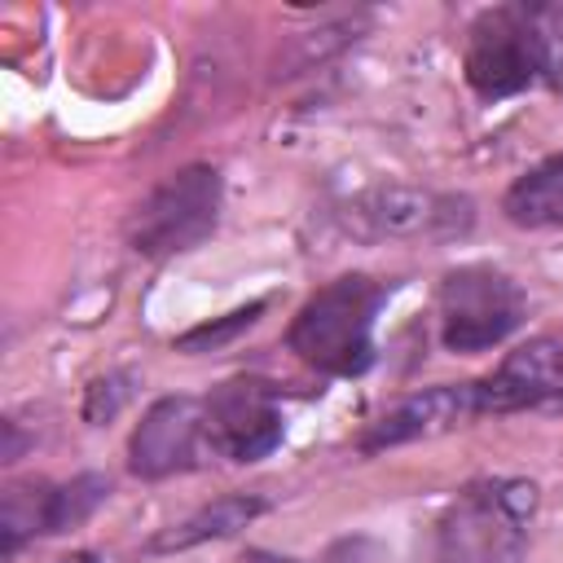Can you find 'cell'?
I'll return each mask as SVG.
<instances>
[{
    "instance_id": "cell-19",
    "label": "cell",
    "mask_w": 563,
    "mask_h": 563,
    "mask_svg": "<svg viewBox=\"0 0 563 563\" xmlns=\"http://www.w3.org/2000/svg\"><path fill=\"white\" fill-rule=\"evenodd\" d=\"M57 563H97L92 554H66V559H57Z\"/></svg>"
},
{
    "instance_id": "cell-12",
    "label": "cell",
    "mask_w": 563,
    "mask_h": 563,
    "mask_svg": "<svg viewBox=\"0 0 563 563\" xmlns=\"http://www.w3.org/2000/svg\"><path fill=\"white\" fill-rule=\"evenodd\" d=\"M255 515H264V497H251V493H229V497H216L211 506L194 510L185 523H172L163 537H154L145 550L150 554H167V550H189L198 541H216V537H229L238 528H246Z\"/></svg>"
},
{
    "instance_id": "cell-4",
    "label": "cell",
    "mask_w": 563,
    "mask_h": 563,
    "mask_svg": "<svg viewBox=\"0 0 563 563\" xmlns=\"http://www.w3.org/2000/svg\"><path fill=\"white\" fill-rule=\"evenodd\" d=\"M440 343L449 352H484L523 325V290L493 264L449 268L440 282Z\"/></svg>"
},
{
    "instance_id": "cell-17",
    "label": "cell",
    "mask_w": 563,
    "mask_h": 563,
    "mask_svg": "<svg viewBox=\"0 0 563 563\" xmlns=\"http://www.w3.org/2000/svg\"><path fill=\"white\" fill-rule=\"evenodd\" d=\"M132 383H136V374H128V369H110V374L92 378V383H88V396H84V418H88L92 427L110 422V418L132 400Z\"/></svg>"
},
{
    "instance_id": "cell-3",
    "label": "cell",
    "mask_w": 563,
    "mask_h": 563,
    "mask_svg": "<svg viewBox=\"0 0 563 563\" xmlns=\"http://www.w3.org/2000/svg\"><path fill=\"white\" fill-rule=\"evenodd\" d=\"M220 198H224V185H220L216 167L189 163V167L172 172L132 211V220H128L132 251L158 260V255H180V251L198 246L202 238H211V229L220 220Z\"/></svg>"
},
{
    "instance_id": "cell-6",
    "label": "cell",
    "mask_w": 563,
    "mask_h": 563,
    "mask_svg": "<svg viewBox=\"0 0 563 563\" xmlns=\"http://www.w3.org/2000/svg\"><path fill=\"white\" fill-rule=\"evenodd\" d=\"M207 440L211 453L229 462H260L282 444V409L277 391L260 378H229L207 400Z\"/></svg>"
},
{
    "instance_id": "cell-9",
    "label": "cell",
    "mask_w": 563,
    "mask_h": 563,
    "mask_svg": "<svg viewBox=\"0 0 563 563\" xmlns=\"http://www.w3.org/2000/svg\"><path fill=\"white\" fill-rule=\"evenodd\" d=\"M479 413H519L563 400V343L541 334L501 356V365L475 378Z\"/></svg>"
},
{
    "instance_id": "cell-18",
    "label": "cell",
    "mask_w": 563,
    "mask_h": 563,
    "mask_svg": "<svg viewBox=\"0 0 563 563\" xmlns=\"http://www.w3.org/2000/svg\"><path fill=\"white\" fill-rule=\"evenodd\" d=\"M4 435H9V444H4V462H13V457H18V449H22V435H18V422H4Z\"/></svg>"
},
{
    "instance_id": "cell-5",
    "label": "cell",
    "mask_w": 563,
    "mask_h": 563,
    "mask_svg": "<svg viewBox=\"0 0 563 563\" xmlns=\"http://www.w3.org/2000/svg\"><path fill=\"white\" fill-rule=\"evenodd\" d=\"M462 70L484 101H506L519 97L528 84H537L541 57H537L528 4H497L475 13L462 44Z\"/></svg>"
},
{
    "instance_id": "cell-14",
    "label": "cell",
    "mask_w": 563,
    "mask_h": 563,
    "mask_svg": "<svg viewBox=\"0 0 563 563\" xmlns=\"http://www.w3.org/2000/svg\"><path fill=\"white\" fill-rule=\"evenodd\" d=\"M106 497H110V479L97 475V471H84L66 484H53V493H48V532L79 528Z\"/></svg>"
},
{
    "instance_id": "cell-1",
    "label": "cell",
    "mask_w": 563,
    "mask_h": 563,
    "mask_svg": "<svg viewBox=\"0 0 563 563\" xmlns=\"http://www.w3.org/2000/svg\"><path fill=\"white\" fill-rule=\"evenodd\" d=\"M387 290L365 273L325 282L290 321L286 347L321 374L352 378L374 365V317Z\"/></svg>"
},
{
    "instance_id": "cell-15",
    "label": "cell",
    "mask_w": 563,
    "mask_h": 563,
    "mask_svg": "<svg viewBox=\"0 0 563 563\" xmlns=\"http://www.w3.org/2000/svg\"><path fill=\"white\" fill-rule=\"evenodd\" d=\"M532 35H537V57H541V79L563 92V0L554 4H528Z\"/></svg>"
},
{
    "instance_id": "cell-2",
    "label": "cell",
    "mask_w": 563,
    "mask_h": 563,
    "mask_svg": "<svg viewBox=\"0 0 563 563\" xmlns=\"http://www.w3.org/2000/svg\"><path fill=\"white\" fill-rule=\"evenodd\" d=\"M537 488L528 479L471 484L435 523V563H519Z\"/></svg>"
},
{
    "instance_id": "cell-13",
    "label": "cell",
    "mask_w": 563,
    "mask_h": 563,
    "mask_svg": "<svg viewBox=\"0 0 563 563\" xmlns=\"http://www.w3.org/2000/svg\"><path fill=\"white\" fill-rule=\"evenodd\" d=\"M48 493L53 484L26 479V484H9L0 493V554H18L22 541H31L35 532H48Z\"/></svg>"
},
{
    "instance_id": "cell-10",
    "label": "cell",
    "mask_w": 563,
    "mask_h": 563,
    "mask_svg": "<svg viewBox=\"0 0 563 563\" xmlns=\"http://www.w3.org/2000/svg\"><path fill=\"white\" fill-rule=\"evenodd\" d=\"M479 418V396L475 383H440V387H422L413 396H405L400 405H391L383 418L369 422V431L361 435V453H383L409 440H431L444 435L462 422Z\"/></svg>"
},
{
    "instance_id": "cell-11",
    "label": "cell",
    "mask_w": 563,
    "mask_h": 563,
    "mask_svg": "<svg viewBox=\"0 0 563 563\" xmlns=\"http://www.w3.org/2000/svg\"><path fill=\"white\" fill-rule=\"evenodd\" d=\"M501 211L519 229H563V154L528 167L501 198Z\"/></svg>"
},
{
    "instance_id": "cell-8",
    "label": "cell",
    "mask_w": 563,
    "mask_h": 563,
    "mask_svg": "<svg viewBox=\"0 0 563 563\" xmlns=\"http://www.w3.org/2000/svg\"><path fill=\"white\" fill-rule=\"evenodd\" d=\"M347 224L369 238H449L471 224V202L409 185H374L352 198Z\"/></svg>"
},
{
    "instance_id": "cell-7",
    "label": "cell",
    "mask_w": 563,
    "mask_h": 563,
    "mask_svg": "<svg viewBox=\"0 0 563 563\" xmlns=\"http://www.w3.org/2000/svg\"><path fill=\"white\" fill-rule=\"evenodd\" d=\"M207 453H211L207 409L194 396L154 400L128 440V466L141 479H167V475L194 471V466H202Z\"/></svg>"
},
{
    "instance_id": "cell-16",
    "label": "cell",
    "mask_w": 563,
    "mask_h": 563,
    "mask_svg": "<svg viewBox=\"0 0 563 563\" xmlns=\"http://www.w3.org/2000/svg\"><path fill=\"white\" fill-rule=\"evenodd\" d=\"M260 312H264V299H260V303H246V308H238V312H229V317H220V321L194 325V330H185V334L176 339V352H216V347H224L229 339H238L242 330H251V325L260 321Z\"/></svg>"
}]
</instances>
